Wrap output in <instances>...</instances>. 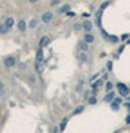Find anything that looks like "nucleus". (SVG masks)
I'll use <instances>...</instances> for the list:
<instances>
[{"instance_id": "1", "label": "nucleus", "mask_w": 130, "mask_h": 133, "mask_svg": "<svg viewBox=\"0 0 130 133\" xmlns=\"http://www.w3.org/2000/svg\"><path fill=\"white\" fill-rule=\"evenodd\" d=\"M3 65H5V68H12V67H15V65H16V58H15V56H12V55H10V56H6V58H5V61H3Z\"/></svg>"}, {"instance_id": "2", "label": "nucleus", "mask_w": 130, "mask_h": 133, "mask_svg": "<svg viewBox=\"0 0 130 133\" xmlns=\"http://www.w3.org/2000/svg\"><path fill=\"white\" fill-rule=\"evenodd\" d=\"M52 19H53V12H50V10H46L43 15H42V22H43V24L52 22Z\"/></svg>"}, {"instance_id": "3", "label": "nucleus", "mask_w": 130, "mask_h": 133, "mask_svg": "<svg viewBox=\"0 0 130 133\" xmlns=\"http://www.w3.org/2000/svg\"><path fill=\"white\" fill-rule=\"evenodd\" d=\"M49 43H50V37L49 35H43L40 39V42H39V46H40V49H44L46 46H49Z\"/></svg>"}, {"instance_id": "4", "label": "nucleus", "mask_w": 130, "mask_h": 133, "mask_svg": "<svg viewBox=\"0 0 130 133\" xmlns=\"http://www.w3.org/2000/svg\"><path fill=\"white\" fill-rule=\"evenodd\" d=\"M117 87H118V92H120V95H121V96H129V89L126 87L123 83H118V84H117Z\"/></svg>"}, {"instance_id": "5", "label": "nucleus", "mask_w": 130, "mask_h": 133, "mask_svg": "<svg viewBox=\"0 0 130 133\" xmlns=\"http://www.w3.org/2000/svg\"><path fill=\"white\" fill-rule=\"evenodd\" d=\"M16 27H18V30H19V31H22V33H24V31L27 30V27H28V24H27V21H24V19H19V21L16 22Z\"/></svg>"}, {"instance_id": "6", "label": "nucleus", "mask_w": 130, "mask_h": 133, "mask_svg": "<svg viewBox=\"0 0 130 133\" xmlns=\"http://www.w3.org/2000/svg\"><path fill=\"white\" fill-rule=\"evenodd\" d=\"M83 42H86L87 44L93 43V42H95V35L92 34V33H86V34H84V39H83Z\"/></svg>"}, {"instance_id": "7", "label": "nucleus", "mask_w": 130, "mask_h": 133, "mask_svg": "<svg viewBox=\"0 0 130 133\" xmlns=\"http://www.w3.org/2000/svg\"><path fill=\"white\" fill-rule=\"evenodd\" d=\"M3 24H5V25L8 27L9 30H10L12 27L15 25V19H13V18H12V16H8V18H6V19H5V22H3Z\"/></svg>"}, {"instance_id": "8", "label": "nucleus", "mask_w": 130, "mask_h": 133, "mask_svg": "<svg viewBox=\"0 0 130 133\" xmlns=\"http://www.w3.org/2000/svg\"><path fill=\"white\" fill-rule=\"evenodd\" d=\"M81 27H83V30H86V33H90L92 28H93V24H92L90 21H84V22L81 24Z\"/></svg>"}, {"instance_id": "9", "label": "nucleus", "mask_w": 130, "mask_h": 133, "mask_svg": "<svg viewBox=\"0 0 130 133\" xmlns=\"http://www.w3.org/2000/svg\"><path fill=\"white\" fill-rule=\"evenodd\" d=\"M78 49H80V52L86 53L87 50H89V44H87L86 42H80V43H78Z\"/></svg>"}, {"instance_id": "10", "label": "nucleus", "mask_w": 130, "mask_h": 133, "mask_svg": "<svg viewBox=\"0 0 130 133\" xmlns=\"http://www.w3.org/2000/svg\"><path fill=\"white\" fill-rule=\"evenodd\" d=\"M114 98H115V93H114V92H108V93L105 95L104 101L105 102H111V101H114Z\"/></svg>"}, {"instance_id": "11", "label": "nucleus", "mask_w": 130, "mask_h": 133, "mask_svg": "<svg viewBox=\"0 0 130 133\" xmlns=\"http://www.w3.org/2000/svg\"><path fill=\"white\" fill-rule=\"evenodd\" d=\"M68 117H64V118H62V121H61V124H59V130H65V127H67V124H68Z\"/></svg>"}, {"instance_id": "12", "label": "nucleus", "mask_w": 130, "mask_h": 133, "mask_svg": "<svg viewBox=\"0 0 130 133\" xmlns=\"http://www.w3.org/2000/svg\"><path fill=\"white\" fill-rule=\"evenodd\" d=\"M44 70V62H35V71L40 74V72H43Z\"/></svg>"}, {"instance_id": "13", "label": "nucleus", "mask_w": 130, "mask_h": 133, "mask_svg": "<svg viewBox=\"0 0 130 133\" xmlns=\"http://www.w3.org/2000/svg\"><path fill=\"white\" fill-rule=\"evenodd\" d=\"M102 83H104V80H96L95 83H92L93 90H98V87H101V86H102Z\"/></svg>"}, {"instance_id": "14", "label": "nucleus", "mask_w": 130, "mask_h": 133, "mask_svg": "<svg viewBox=\"0 0 130 133\" xmlns=\"http://www.w3.org/2000/svg\"><path fill=\"white\" fill-rule=\"evenodd\" d=\"M35 62H43V49L37 50V61Z\"/></svg>"}, {"instance_id": "15", "label": "nucleus", "mask_w": 130, "mask_h": 133, "mask_svg": "<svg viewBox=\"0 0 130 133\" xmlns=\"http://www.w3.org/2000/svg\"><path fill=\"white\" fill-rule=\"evenodd\" d=\"M9 33V28L5 24H0V34H8Z\"/></svg>"}, {"instance_id": "16", "label": "nucleus", "mask_w": 130, "mask_h": 133, "mask_svg": "<svg viewBox=\"0 0 130 133\" xmlns=\"http://www.w3.org/2000/svg\"><path fill=\"white\" fill-rule=\"evenodd\" d=\"M78 59H80L81 62H86L87 61V55L84 52H80V53H78Z\"/></svg>"}, {"instance_id": "17", "label": "nucleus", "mask_w": 130, "mask_h": 133, "mask_svg": "<svg viewBox=\"0 0 130 133\" xmlns=\"http://www.w3.org/2000/svg\"><path fill=\"white\" fill-rule=\"evenodd\" d=\"M87 102H89L90 105H95L96 102H98V99H96V96H95V95H93V96H90V98H89V99H87Z\"/></svg>"}, {"instance_id": "18", "label": "nucleus", "mask_w": 130, "mask_h": 133, "mask_svg": "<svg viewBox=\"0 0 130 133\" xmlns=\"http://www.w3.org/2000/svg\"><path fill=\"white\" fill-rule=\"evenodd\" d=\"M28 27H30V28H35V27H37V19H31V21L28 22Z\"/></svg>"}, {"instance_id": "19", "label": "nucleus", "mask_w": 130, "mask_h": 133, "mask_svg": "<svg viewBox=\"0 0 130 133\" xmlns=\"http://www.w3.org/2000/svg\"><path fill=\"white\" fill-rule=\"evenodd\" d=\"M68 9H69L68 5H64V6H61V8H59V10H58V12H59V13H64V12H67Z\"/></svg>"}, {"instance_id": "20", "label": "nucleus", "mask_w": 130, "mask_h": 133, "mask_svg": "<svg viewBox=\"0 0 130 133\" xmlns=\"http://www.w3.org/2000/svg\"><path fill=\"white\" fill-rule=\"evenodd\" d=\"M83 109H84V106H77L76 109H74V114H80V112H83Z\"/></svg>"}, {"instance_id": "21", "label": "nucleus", "mask_w": 130, "mask_h": 133, "mask_svg": "<svg viewBox=\"0 0 130 133\" xmlns=\"http://www.w3.org/2000/svg\"><path fill=\"white\" fill-rule=\"evenodd\" d=\"M105 89H106V92H111V89H113V83H111V81H108V83L105 84Z\"/></svg>"}, {"instance_id": "22", "label": "nucleus", "mask_w": 130, "mask_h": 133, "mask_svg": "<svg viewBox=\"0 0 130 133\" xmlns=\"http://www.w3.org/2000/svg\"><path fill=\"white\" fill-rule=\"evenodd\" d=\"M5 93V83L0 80V95H3Z\"/></svg>"}, {"instance_id": "23", "label": "nucleus", "mask_w": 130, "mask_h": 133, "mask_svg": "<svg viewBox=\"0 0 130 133\" xmlns=\"http://www.w3.org/2000/svg\"><path fill=\"white\" fill-rule=\"evenodd\" d=\"M114 104H117V105L121 104V98H115V99H114Z\"/></svg>"}, {"instance_id": "24", "label": "nucleus", "mask_w": 130, "mask_h": 133, "mask_svg": "<svg viewBox=\"0 0 130 133\" xmlns=\"http://www.w3.org/2000/svg\"><path fill=\"white\" fill-rule=\"evenodd\" d=\"M111 108H113L114 111H117V109H118V105H117V104H114V102H113V104H111Z\"/></svg>"}, {"instance_id": "25", "label": "nucleus", "mask_w": 130, "mask_h": 133, "mask_svg": "<svg viewBox=\"0 0 130 133\" xmlns=\"http://www.w3.org/2000/svg\"><path fill=\"white\" fill-rule=\"evenodd\" d=\"M81 28H83L81 24H76V25H74V30H81Z\"/></svg>"}, {"instance_id": "26", "label": "nucleus", "mask_w": 130, "mask_h": 133, "mask_svg": "<svg viewBox=\"0 0 130 133\" xmlns=\"http://www.w3.org/2000/svg\"><path fill=\"white\" fill-rule=\"evenodd\" d=\"M59 3V0H52V5H58Z\"/></svg>"}, {"instance_id": "27", "label": "nucleus", "mask_w": 130, "mask_h": 133, "mask_svg": "<svg viewBox=\"0 0 130 133\" xmlns=\"http://www.w3.org/2000/svg\"><path fill=\"white\" fill-rule=\"evenodd\" d=\"M28 2H30V3H37L39 0H28Z\"/></svg>"}, {"instance_id": "28", "label": "nucleus", "mask_w": 130, "mask_h": 133, "mask_svg": "<svg viewBox=\"0 0 130 133\" xmlns=\"http://www.w3.org/2000/svg\"><path fill=\"white\" fill-rule=\"evenodd\" d=\"M126 121H127V123H130V115L127 117V118H126Z\"/></svg>"}, {"instance_id": "29", "label": "nucleus", "mask_w": 130, "mask_h": 133, "mask_svg": "<svg viewBox=\"0 0 130 133\" xmlns=\"http://www.w3.org/2000/svg\"><path fill=\"white\" fill-rule=\"evenodd\" d=\"M126 98H127V102L130 104V96H126Z\"/></svg>"}, {"instance_id": "30", "label": "nucleus", "mask_w": 130, "mask_h": 133, "mask_svg": "<svg viewBox=\"0 0 130 133\" xmlns=\"http://www.w3.org/2000/svg\"><path fill=\"white\" fill-rule=\"evenodd\" d=\"M127 108H129V112H130V105H127Z\"/></svg>"}]
</instances>
